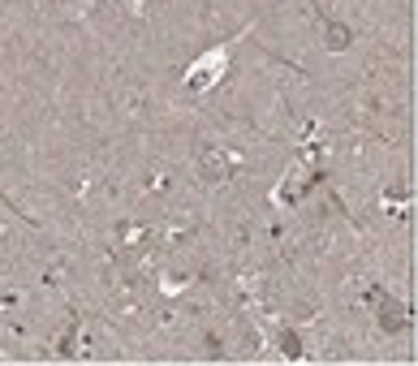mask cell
I'll return each instance as SVG.
<instances>
[{
  "label": "cell",
  "instance_id": "1",
  "mask_svg": "<svg viewBox=\"0 0 418 366\" xmlns=\"http://www.w3.org/2000/svg\"><path fill=\"white\" fill-rule=\"evenodd\" d=\"M367 302H371V310H375V324H380V332L397 336V332H405V328H409V319H405V306H401V302H392L384 289H367Z\"/></svg>",
  "mask_w": 418,
  "mask_h": 366
},
{
  "label": "cell",
  "instance_id": "2",
  "mask_svg": "<svg viewBox=\"0 0 418 366\" xmlns=\"http://www.w3.org/2000/svg\"><path fill=\"white\" fill-rule=\"evenodd\" d=\"M233 168H237V160H233L229 151H220V147H207V155H203V177H207V181H225Z\"/></svg>",
  "mask_w": 418,
  "mask_h": 366
},
{
  "label": "cell",
  "instance_id": "3",
  "mask_svg": "<svg viewBox=\"0 0 418 366\" xmlns=\"http://www.w3.org/2000/svg\"><path fill=\"white\" fill-rule=\"evenodd\" d=\"M324 39H328V52H345L354 43V30L345 22H337L332 13H324Z\"/></svg>",
  "mask_w": 418,
  "mask_h": 366
},
{
  "label": "cell",
  "instance_id": "4",
  "mask_svg": "<svg viewBox=\"0 0 418 366\" xmlns=\"http://www.w3.org/2000/svg\"><path fill=\"white\" fill-rule=\"evenodd\" d=\"M220 65H225V47H216V52H212V61H203V65H194V74H190V86L198 91L203 82H216V78H220V74H216Z\"/></svg>",
  "mask_w": 418,
  "mask_h": 366
},
{
  "label": "cell",
  "instance_id": "5",
  "mask_svg": "<svg viewBox=\"0 0 418 366\" xmlns=\"http://www.w3.org/2000/svg\"><path fill=\"white\" fill-rule=\"evenodd\" d=\"M281 349H285L289 362H298V358H302V341H298V332H281Z\"/></svg>",
  "mask_w": 418,
  "mask_h": 366
}]
</instances>
